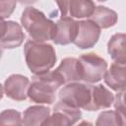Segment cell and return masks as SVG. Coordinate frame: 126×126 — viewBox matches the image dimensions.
<instances>
[{
    "label": "cell",
    "instance_id": "cell-1",
    "mask_svg": "<svg viewBox=\"0 0 126 126\" xmlns=\"http://www.w3.org/2000/svg\"><path fill=\"white\" fill-rule=\"evenodd\" d=\"M26 63L33 75H43L52 69L56 62V52L49 43L28 40L24 46Z\"/></svg>",
    "mask_w": 126,
    "mask_h": 126
},
{
    "label": "cell",
    "instance_id": "cell-2",
    "mask_svg": "<svg viewBox=\"0 0 126 126\" xmlns=\"http://www.w3.org/2000/svg\"><path fill=\"white\" fill-rule=\"evenodd\" d=\"M64 84L63 78L55 70L43 75H33L27 95L38 104H51L55 100V92Z\"/></svg>",
    "mask_w": 126,
    "mask_h": 126
},
{
    "label": "cell",
    "instance_id": "cell-3",
    "mask_svg": "<svg viewBox=\"0 0 126 126\" xmlns=\"http://www.w3.org/2000/svg\"><path fill=\"white\" fill-rule=\"evenodd\" d=\"M21 23L29 35L37 42L52 40L55 23L34 7H27L22 13Z\"/></svg>",
    "mask_w": 126,
    "mask_h": 126
},
{
    "label": "cell",
    "instance_id": "cell-4",
    "mask_svg": "<svg viewBox=\"0 0 126 126\" xmlns=\"http://www.w3.org/2000/svg\"><path fill=\"white\" fill-rule=\"evenodd\" d=\"M58 97L60 102L68 106L84 109L91 99V85L79 82L69 83L59 91Z\"/></svg>",
    "mask_w": 126,
    "mask_h": 126
},
{
    "label": "cell",
    "instance_id": "cell-5",
    "mask_svg": "<svg viewBox=\"0 0 126 126\" xmlns=\"http://www.w3.org/2000/svg\"><path fill=\"white\" fill-rule=\"evenodd\" d=\"M82 68V81L89 84L99 82L107 69V62L95 53H87L79 58Z\"/></svg>",
    "mask_w": 126,
    "mask_h": 126
},
{
    "label": "cell",
    "instance_id": "cell-6",
    "mask_svg": "<svg viewBox=\"0 0 126 126\" xmlns=\"http://www.w3.org/2000/svg\"><path fill=\"white\" fill-rule=\"evenodd\" d=\"M81 117L82 112L80 109L58 101L53 107L52 114L49 115L43 126H73Z\"/></svg>",
    "mask_w": 126,
    "mask_h": 126
},
{
    "label": "cell",
    "instance_id": "cell-7",
    "mask_svg": "<svg viewBox=\"0 0 126 126\" xmlns=\"http://www.w3.org/2000/svg\"><path fill=\"white\" fill-rule=\"evenodd\" d=\"M100 36V29L91 20L79 21L78 32L73 43L80 49L94 47Z\"/></svg>",
    "mask_w": 126,
    "mask_h": 126
},
{
    "label": "cell",
    "instance_id": "cell-8",
    "mask_svg": "<svg viewBox=\"0 0 126 126\" xmlns=\"http://www.w3.org/2000/svg\"><path fill=\"white\" fill-rule=\"evenodd\" d=\"M61 12V18H90L95 9V4L90 0H71V1H57Z\"/></svg>",
    "mask_w": 126,
    "mask_h": 126
},
{
    "label": "cell",
    "instance_id": "cell-9",
    "mask_svg": "<svg viewBox=\"0 0 126 126\" xmlns=\"http://www.w3.org/2000/svg\"><path fill=\"white\" fill-rule=\"evenodd\" d=\"M25 39V33L20 24L14 21H4L0 31V47L13 49L19 47Z\"/></svg>",
    "mask_w": 126,
    "mask_h": 126
},
{
    "label": "cell",
    "instance_id": "cell-10",
    "mask_svg": "<svg viewBox=\"0 0 126 126\" xmlns=\"http://www.w3.org/2000/svg\"><path fill=\"white\" fill-rule=\"evenodd\" d=\"M30 86V80L28 77L21 74H13L9 76L4 82V93L5 94L17 101L25 100L28 95V89Z\"/></svg>",
    "mask_w": 126,
    "mask_h": 126
},
{
    "label": "cell",
    "instance_id": "cell-11",
    "mask_svg": "<svg viewBox=\"0 0 126 126\" xmlns=\"http://www.w3.org/2000/svg\"><path fill=\"white\" fill-rule=\"evenodd\" d=\"M78 32V22L69 17H63L55 23L53 42L55 44L67 45L73 42Z\"/></svg>",
    "mask_w": 126,
    "mask_h": 126
},
{
    "label": "cell",
    "instance_id": "cell-12",
    "mask_svg": "<svg viewBox=\"0 0 126 126\" xmlns=\"http://www.w3.org/2000/svg\"><path fill=\"white\" fill-rule=\"evenodd\" d=\"M114 95L113 94L107 90L104 86L91 85V99L89 104L84 108L88 111H96L100 109H105L110 107L113 104Z\"/></svg>",
    "mask_w": 126,
    "mask_h": 126
},
{
    "label": "cell",
    "instance_id": "cell-13",
    "mask_svg": "<svg viewBox=\"0 0 126 126\" xmlns=\"http://www.w3.org/2000/svg\"><path fill=\"white\" fill-rule=\"evenodd\" d=\"M56 72L63 78L64 83H76L82 81V68L78 58H64L59 66L55 69Z\"/></svg>",
    "mask_w": 126,
    "mask_h": 126
},
{
    "label": "cell",
    "instance_id": "cell-14",
    "mask_svg": "<svg viewBox=\"0 0 126 126\" xmlns=\"http://www.w3.org/2000/svg\"><path fill=\"white\" fill-rule=\"evenodd\" d=\"M104 83L113 91L121 92L125 91L126 86V69L125 65L112 63L108 69H106L103 75Z\"/></svg>",
    "mask_w": 126,
    "mask_h": 126
},
{
    "label": "cell",
    "instance_id": "cell-15",
    "mask_svg": "<svg viewBox=\"0 0 126 126\" xmlns=\"http://www.w3.org/2000/svg\"><path fill=\"white\" fill-rule=\"evenodd\" d=\"M50 115V108L44 105H32L24 111L23 126H43Z\"/></svg>",
    "mask_w": 126,
    "mask_h": 126
},
{
    "label": "cell",
    "instance_id": "cell-16",
    "mask_svg": "<svg viewBox=\"0 0 126 126\" xmlns=\"http://www.w3.org/2000/svg\"><path fill=\"white\" fill-rule=\"evenodd\" d=\"M125 33L118 32L113 34L107 42V51L110 54L114 63L125 65L126 53H125Z\"/></svg>",
    "mask_w": 126,
    "mask_h": 126
},
{
    "label": "cell",
    "instance_id": "cell-17",
    "mask_svg": "<svg viewBox=\"0 0 126 126\" xmlns=\"http://www.w3.org/2000/svg\"><path fill=\"white\" fill-rule=\"evenodd\" d=\"M90 20L101 30L113 27L117 23L118 16L115 11L105 6H97L90 17Z\"/></svg>",
    "mask_w": 126,
    "mask_h": 126
},
{
    "label": "cell",
    "instance_id": "cell-18",
    "mask_svg": "<svg viewBox=\"0 0 126 126\" xmlns=\"http://www.w3.org/2000/svg\"><path fill=\"white\" fill-rule=\"evenodd\" d=\"M125 116L119 114L115 110L102 111L96 118L95 126H125Z\"/></svg>",
    "mask_w": 126,
    "mask_h": 126
},
{
    "label": "cell",
    "instance_id": "cell-19",
    "mask_svg": "<svg viewBox=\"0 0 126 126\" xmlns=\"http://www.w3.org/2000/svg\"><path fill=\"white\" fill-rule=\"evenodd\" d=\"M0 126H23L21 112L15 109H5L0 112Z\"/></svg>",
    "mask_w": 126,
    "mask_h": 126
},
{
    "label": "cell",
    "instance_id": "cell-20",
    "mask_svg": "<svg viewBox=\"0 0 126 126\" xmlns=\"http://www.w3.org/2000/svg\"><path fill=\"white\" fill-rule=\"evenodd\" d=\"M16 5V1H0V21L9 18L14 12Z\"/></svg>",
    "mask_w": 126,
    "mask_h": 126
},
{
    "label": "cell",
    "instance_id": "cell-21",
    "mask_svg": "<svg viewBox=\"0 0 126 126\" xmlns=\"http://www.w3.org/2000/svg\"><path fill=\"white\" fill-rule=\"evenodd\" d=\"M124 94H125V91H121V92H117L116 95L114 96V107H115V111L118 112L119 114L125 116V100H124Z\"/></svg>",
    "mask_w": 126,
    "mask_h": 126
},
{
    "label": "cell",
    "instance_id": "cell-22",
    "mask_svg": "<svg viewBox=\"0 0 126 126\" xmlns=\"http://www.w3.org/2000/svg\"><path fill=\"white\" fill-rule=\"evenodd\" d=\"M76 126H94L93 125V123H91V122H89V121H87V120H82L78 125H76Z\"/></svg>",
    "mask_w": 126,
    "mask_h": 126
},
{
    "label": "cell",
    "instance_id": "cell-23",
    "mask_svg": "<svg viewBox=\"0 0 126 126\" xmlns=\"http://www.w3.org/2000/svg\"><path fill=\"white\" fill-rule=\"evenodd\" d=\"M3 94H4V89H3V86L0 84V100L3 97Z\"/></svg>",
    "mask_w": 126,
    "mask_h": 126
},
{
    "label": "cell",
    "instance_id": "cell-24",
    "mask_svg": "<svg viewBox=\"0 0 126 126\" xmlns=\"http://www.w3.org/2000/svg\"><path fill=\"white\" fill-rule=\"evenodd\" d=\"M2 53H3V51H2V48L0 47V58H1V56H2Z\"/></svg>",
    "mask_w": 126,
    "mask_h": 126
}]
</instances>
